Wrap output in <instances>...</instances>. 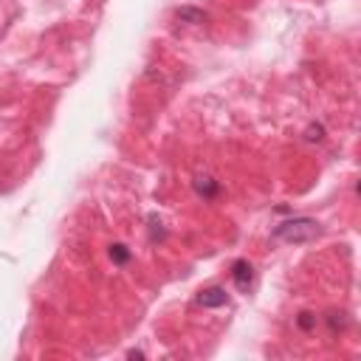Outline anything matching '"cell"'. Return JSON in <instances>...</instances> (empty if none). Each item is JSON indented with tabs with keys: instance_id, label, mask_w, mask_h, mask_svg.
I'll use <instances>...</instances> for the list:
<instances>
[{
	"instance_id": "6da1fadb",
	"label": "cell",
	"mask_w": 361,
	"mask_h": 361,
	"mask_svg": "<svg viewBox=\"0 0 361 361\" xmlns=\"http://www.w3.org/2000/svg\"><path fill=\"white\" fill-rule=\"evenodd\" d=\"M319 234H322V226L313 217H290V220L279 223L271 231V237L282 240V243H307V240H313Z\"/></svg>"
},
{
	"instance_id": "7a4b0ae2",
	"label": "cell",
	"mask_w": 361,
	"mask_h": 361,
	"mask_svg": "<svg viewBox=\"0 0 361 361\" xmlns=\"http://www.w3.org/2000/svg\"><path fill=\"white\" fill-rule=\"evenodd\" d=\"M231 282L240 293H248L254 288V265L248 259H234L231 262Z\"/></svg>"
},
{
	"instance_id": "3957f363",
	"label": "cell",
	"mask_w": 361,
	"mask_h": 361,
	"mask_svg": "<svg viewBox=\"0 0 361 361\" xmlns=\"http://www.w3.org/2000/svg\"><path fill=\"white\" fill-rule=\"evenodd\" d=\"M197 305L200 307H223V305H228V293H226V288H217V285L203 288L197 293Z\"/></svg>"
},
{
	"instance_id": "277c9868",
	"label": "cell",
	"mask_w": 361,
	"mask_h": 361,
	"mask_svg": "<svg viewBox=\"0 0 361 361\" xmlns=\"http://www.w3.org/2000/svg\"><path fill=\"white\" fill-rule=\"evenodd\" d=\"M217 189H220V183H217L214 178H209V175H197V178H195V192H197V195H203V197H214Z\"/></svg>"
},
{
	"instance_id": "5b68a950",
	"label": "cell",
	"mask_w": 361,
	"mask_h": 361,
	"mask_svg": "<svg viewBox=\"0 0 361 361\" xmlns=\"http://www.w3.org/2000/svg\"><path fill=\"white\" fill-rule=\"evenodd\" d=\"M178 20H186V23H203L206 14H203L200 8H189V6H183V8H178Z\"/></svg>"
},
{
	"instance_id": "8992f818",
	"label": "cell",
	"mask_w": 361,
	"mask_h": 361,
	"mask_svg": "<svg viewBox=\"0 0 361 361\" xmlns=\"http://www.w3.org/2000/svg\"><path fill=\"white\" fill-rule=\"evenodd\" d=\"M110 259H113L116 265H124V262H130V248H127V245H121V243L110 245Z\"/></svg>"
},
{
	"instance_id": "52a82bcc",
	"label": "cell",
	"mask_w": 361,
	"mask_h": 361,
	"mask_svg": "<svg viewBox=\"0 0 361 361\" xmlns=\"http://www.w3.org/2000/svg\"><path fill=\"white\" fill-rule=\"evenodd\" d=\"M296 322H299V327H302V330H310V327L316 324L313 313H299V319H296Z\"/></svg>"
}]
</instances>
